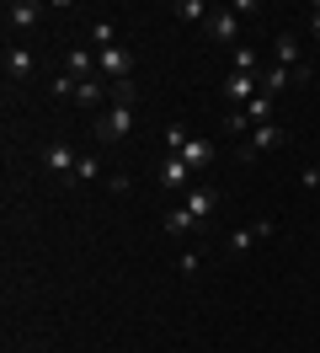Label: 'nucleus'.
Masks as SVG:
<instances>
[{
  "label": "nucleus",
  "mask_w": 320,
  "mask_h": 353,
  "mask_svg": "<svg viewBox=\"0 0 320 353\" xmlns=\"http://www.w3.org/2000/svg\"><path fill=\"white\" fill-rule=\"evenodd\" d=\"M277 236V225L273 220H251V225H240L230 236V252H246V246H256V241H273Z\"/></svg>",
  "instance_id": "8"
},
{
  "label": "nucleus",
  "mask_w": 320,
  "mask_h": 353,
  "mask_svg": "<svg viewBox=\"0 0 320 353\" xmlns=\"http://www.w3.org/2000/svg\"><path fill=\"white\" fill-rule=\"evenodd\" d=\"M182 209H187L192 220H198V230H203V220L219 209V188H192V193H182Z\"/></svg>",
  "instance_id": "6"
},
{
  "label": "nucleus",
  "mask_w": 320,
  "mask_h": 353,
  "mask_svg": "<svg viewBox=\"0 0 320 353\" xmlns=\"http://www.w3.org/2000/svg\"><path fill=\"white\" fill-rule=\"evenodd\" d=\"M176 155L187 161L192 172H209V166H213V145H209V139H187V145H182Z\"/></svg>",
  "instance_id": "11"
},
{
  "label": "nucleus",
  "mask_w": 320,
  "mask_h": 353,
  "mask_svg": "<svg viewBox=\"0 0 320 353\" xmlns=\"http://www.w3.org/2000/svg\"><path fill=\"white\" fill-rule=\"evenodd\" d=\"M310 27H315V38H320V6H315V11H310Z\"/></svg>",
  "instance_id": "25"
},
{
  "label": "nucleus",
  "mask_w": 320,
  "mask_h": 353,
  "mask_svg": "<svg viewBox=\"0 0 320 353\" xmlns=\"http://www.w3.org/2000/svg\"><path fill=\"white\" fill-rule=\"evenodd\" d=\"M43 166H48L54 176H64V182H75V166H81V155L70 150V145H48V150H43Z\"/></svg>",
  "instance_id": "7"
},
{
  "label": "nucleus",
  "mask_w": 320,
  "mask_h": 353,
  "mask_svg": "<svg viewBox=\"0 0 320 353\" xmlns=\"http://www.w3.org/2000/svg\"><path fill=\"white\" fill-rule=\"evenodd\" d=\"M182 145H187V134H182V123H171V129H166V155H176Z\"/></svg>",
  "instance_id": "22"
},
{
  "label": "nucleus",
  "mask_w": 320,
  "mask_h": 353,
  "mask_svg": "<svg viewBox=\"0 0 320 353\" xmlns=\"http://www.w3.org/2000/svg\"><path fill=\"white\" fill-rule=\"evenodd\" d=\"M288 81H299V75H294V70H283V65H267V70H262V91H267V97H277Z\"/></svg>",
  "instance_id": "18"
},
{
  "label": "nucleus",
  "mask_w": 320,
  "mask_h": 353,
  "mask_svg": "<svg viewBox=\"0 0 320 353\" xmlns=\"http://www.w3.org/2000/svg\"><path fill=\"white\" fill-rule=\"evenodd\" d=\"M96 176V155H81V166H75V182H91Z\"/></svg>",
  "instance_id": "23"
},
{
  "label": "nucleus",
  "mask_w": 320,
  "mask_h": 353,
  "mask_svg": "<svg viewBox=\"0 0 320 353\" xmlns=\"http://www.w3.org/2000/svg\"><path fill=\"white\" fill-rule=\"evenodd\" d=\"M283 145H288V129H277V123H262V129H251V139L240 145V161H256V155L283 150Z\"/></svg>",
  "instance_id": "4"
},
{
  "label": "nucleus",
  "mask_w": 320,
  "mask_h": 353,
  "mask_svg": "<svg viewBox=\"0 0 320 353\" xmlns=\"http://www.w3.org/2000/svg\"><path fill=\"white\" fill-rule=\"evenodd\" d=\"M128 134H134V81L112 86V102H107L102 123H96V139H107V145H118Z\"/></svg>",
  "instance_id": "1"
},
{
  "label": "nucleus",
  "mask_w": 320,
  "mask_h": 353,
  "mask_svg": "<svg viewBox=\"0 0 320 353\" xmlns=\"http://www.w3.org/2000/svg\"><path fill=\"white\" fill-rule=\"evenodd\" d=\"M38 22H43L38 0H11V6H6V27H38Z\"/></svg>",
  "instance_id": "9"
},
{
  "label": "nucleus",
  "mask_w": 320,
  "mask_h": 353,
  "mask_svg": "<svg viewBox=\"0 0 320 353\" xmlns=\"http://www.w3.org/2000/svg\"><path fill=\"white\" fill-rule=\"evenodd\" d=\"M240 112H246V123H251V129H262V123H273V97L262 91V97H256L251 108H240Z\"/></svg>",
  "instance_id": "19"
},
{
  "label": "nucleus",
  "mask_w": 320,
  "mask_h": 353,
  "mask_svg": "<svg viewBox=\"0 0 320 353\" xmlns=\"http://www.w3.org/2000/svg\"><path fill=\"white\" fill-rule=\"evenodd\" d=\"M96 102H112V97H107L102 81L91 75V81H81V86H75V108H96Z\"/></svg>",
  "instance_id": "17"
},
{
  "label": "nucleus",
  "mask_w": 320,
  "mask_h": 353,
  "mask_svg": "<svg viewBox=\"0 0 320 353\" xmlns=\"http://www.w3.org/2000/svg\"><path fill=\"white\" fill-rule=\"evenodd\" d=\"M32 75V48H6V81H27Z\"/></svg>",
  "instance_id": "13"
},
{
  "label": "nucleus",
  "mask_w": 320,
  "mask_h": 353,
  "mask_svg": "<svg viewBox=\"0 0 320 353\" xmlns=\"http://www.w3.org/2000/svg\"><path fill=\"white\" fill-rule=\"evenodd\" d=\"M96 70H102L112 86H123V81H134V54H128L123 43L118 48H96Z\"/></svg>",
  "instance_id": "2"
},
{
  "label": "nucleus",
  "mask_w": 320,
  "mask_h": 353,
  "mask_svg": "<svg viewBox=\"0 0 320 353\" xmlns=\"http://www.w3.org/2000/svg\"><path fill=\"white\" fill-rule=\"evenodd\" d=\"M209 32L219 38V43H235V38H240V17H235V11H213V17H209Z\"/></svg>",
  "instance_id": "12"
},
{
  "label": "nucleus",
  "mask_w": 320,
  "mask_h": 353,
  "mask_svg": "<svg viewBox=\"0 0 320 353\" xmlns=\"http://www.w3.org/2000/svg\"><path fill=\"white\" fill-rule=\"evenodd\" d=\"M75 86H81V81H75V75H70V70H64L59 81H54V97H70V102H75Z\"/></svg>",
  "instance_id": "21"
},
{
  "label": "nucleus",
  "mask_w": 320,
  "mask_h": 353,
  "mask_svg": "<svg viewBox=\"0 0 320 353\" xmlns=\"http://www.w3.org/2000/svg\"><path fill=\"white\" fill-rule=\"evenodd\" d=\"M176 268H182V273H198V268H203V257H198V252H182V263H176Z\"/></svg>",
  "instance_id": "24"
},
{
  "label": "nucleus",
  "mask_w": 320,
  "mask_h": 353,
  "mask_svg": "<svg viewBox=\"0 0 320 353\" xmlns=\"http://www.w3.org/2000/svg\"><path fill=\"white\" fill-rule=\"evenodd\" d=\"M273 65L294 70L299 81H310V75H315V65H304V54H299V38H294V32H277V43H273Z\"/></svg>",
  "instance_id": "3"
},
{
  "label": "nucleus",
  "mask_w": 320,
  "mask_h": 353,
  "mask_svg": "<svg viewBox=\"0 0 320 353\" xmlns=\"http://www.w3.org/2000/svg\"><path fill=\"white\" fill-rule=\"evenodd\" d=\"M187 182H192V166L182 155H166V161H160V188H182V193H187Z\"/></svg>",
  "instance_id": "10"
},
{
  "label": "nucleus",
  "mask_w": 320,
  "mask_h": 353,
  "mask_svg": "<svg viewBox=\"0 0 320 353\" xmlns=\"http://www.w3.org/2000/svg\"><path fill=\"white\" fill-rule=\"evenodd\" d=\"M171 11H176V22H209V17H213L209 0H176Z\"/></svg>",
  "instance_id": "15"
},
{
  "label": "nucleus",
  "mask_w": 320,
  "mask_h": 353,
  "mask_svg": "<svg viewBox=\"0 0 320 353\" xmlns=\"http://www.w3.org/2000/svg\"><path fill=\"white\" fill-rule=\"evenodd\" d=\"M160 230H166V236H192L198 220H192L187 209H166V214H160Z\"/></svg>",
  "instance_id": "14"
},
{
  "label": "nucleus",
  "mask_w": 320,
  "mask_h": 353,
  "mask_svg": "<svg viewBox=\"0 0 320 353\" xmlns=\"http://www.w3.org/2000/svg\"><path fill=\"white\" fill-rule=\"evenodd\" d=\"M64 59H70V75H75V81H91V70H96V54H91V48H70Z\"/></svg>",
  "instance_id": "16"
},
{
  "label": "nucleus",
  "mask_w": 320,
  "mask_h": 353,
  "mask_svg": "<svg viewBox=\"0 0 320 353\" xmlns=\"http://www.w3.org/2000/svg\"><path fill=\"white\" fill-rule=\"evenodd\" d=\"M224 97L240 102V108H251L256 97H262V75H240V70H230V75H224Z\"/></svg>",
  "instance_id": "5"
},
{
  "label": "nucleus",
  "mask_w": 320,
  "mask_h": 353,
  "mask_svg": "<svg viewBox=\"0 0 320 353\" xmlns=\"http://www.w3.org/2000/svg\"><path fill=\"white\" fill-rule=\"evenodd\" d=\"M91 43H96V48H118V27H112V22H96V27H91Z\"/></svg>",
  "instance_id": "20"
}]
</instances>
